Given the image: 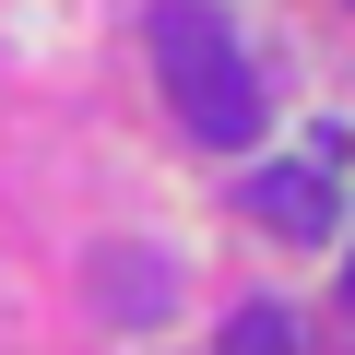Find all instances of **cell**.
I'll return each instance as SVG.
<instances>
[{"label": "cell", "mask_w": 355, "mask_h": 355, "mask_svg": "<svg viewBox=\"0 0 355 355\" xmlns=\"http://www.w3.org/2000/svg\"><path fill=\"white\" fill-rule=\"evenodd\" d=\"M142 48H154V83H166V107H178L190 142H214V154L261 142V71H249V48H237V24L214 0H154Z\"/></svg>", "instance_id": "6da1fadb"}, {"label": "cell", "mask_w": 355, "mask_h": 355, "mask_svg": "<svg viewBox=\"0 0 355 355\" xmlns=\"http://www.w3.org/2000/svg\"><path fill=\"white\" fill-rule=\"evenodd\" d=\"M343 166H355V130H308L296 166H249V178H237V202H249L272 237H308V249H320V237L343 225Z\"/></svg>", "instance_id": "7a4b0ae2"}, {"label": "cell", "mask_w": 355, "mask_h": 355, "mask_svg": "<svg viewBox=\"0 0 355 355\" xmlns=\"http://www.w3.org/2000/svg\"><path fill=\"white\" fill-rule=\"evenodd\" d=\"M225 355H308V331H296L284 308H237V320H225Z\"/></svg>", "instance_id": "3957f363"}, {"label": "cell", "mask_w": 355, "mask_h": 355, "mask_svg": "<svg viewBox=\"0 0 355 355\" xmlns=\"http://www.w3.org/2000/svg\"><path fill=\"white\" fill-rule=\"evenodd\" d=\"M343 308H355V261H343Z\"/></svg>", "instance_id": "277c9868"}]
</instances>
